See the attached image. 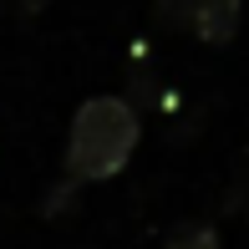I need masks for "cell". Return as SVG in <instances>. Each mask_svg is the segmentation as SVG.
I'll list each match as a JSON object with an SVG mask.
<instances>
[{"label":"cell","mask_w":249,"mask_h":249,"mask_svg":"<svg viewBox=\"0 0 249 249\" xmlns=\"http://www.w3.org/2000/svg\"><path fill=\"white\" fill-rule=\"evenodd\" d=\"M132 148H138V117L132 102L122 97H87L71 117V138H66V194L82 183L122 173Z\"/></svg>","instance_id":"obj_1"},{"label":"cell","mask_w":249,"mask_h":249,"mask_svg":"<svg viewBox=\"0 0 249 249\" xmlns=\"http://www.w3.org/2000/svg\"><path fill=\"white\" fill-rule=\"evenodd\" d=\"M168 16L178 31L209 41V46H224L239 31V0H168Z\"/></svg>","instance_id":"obj_2"},{"label":"cell","mask_w":249,"mask_h":249,"mask_svg":"<svg viewBox=\"0 0 249 249\" xmlns=\"http://www.w3.org/2000/svg\"><path fill=\"white\" fill-rule=\"evenodd\" d=\"M168 249H224V244H219V234H213V229L194 224V229H183V234H178V239L168 244Z\"/></svg>","instance_id":"obj_3"},{"label":"cell","mask_w":249,"mask_h":249,"mask_svg":"<svg viewBox=\"0 0 249 249\" xmlns=\"http://www.w3.org/2000/svg\"><path fill=\"white\" fill-rule=\"evenodd\" d=\"M16 5H20V10H41L46 0H16Z\"/></svg>","instance_id":"obj_4"}]
</instances>
